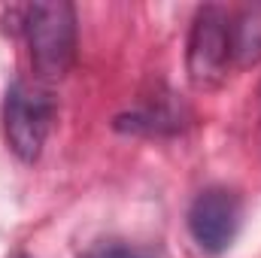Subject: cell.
Here are the masks:
<instances>
[{"label": "cell", "instance_id": "6da1fadb", "mask_svg": "<svg viewBox=\"0 0 261 258\" xmlns=\"http://www.w3.org/2000/svg\"><path fill=\"white\" fill-rule=\"evenodd\" d=\"M18 12V28L28 40L31 64L40 79H64L76 61V9L67 0L31 3Z\"/></svg>", "mask_w": 261, "mask_h": 258}, {"label": "cell", "instance_id": "7a4b0ae2", "mask_svg": "<svg viewBox=\"0 0 261 258\" xmlns=\"http://www.w3.org/2000/svg\"><path fill=\"white\" fill-rule=\"evenodd\" d=\"M3 137L21 161H37L55 122V97L43 82L18 79L3 94Z\"/></svg>", "mask_w": 261, "mask_h": 258}, {"label": "cell", "instance_id": "3957f363", "mask_svg": "<svg viewBox=\"0 0 261 258\" xmlns=\"http://www.w3.org/2000/svg\"><path fill=\"white\" fill-rule=\"evenodd\" d=\"M231 64H234V58H231V15L222 6L197 9L192 31H189V46H186L189 82L200 91L219 88L228 79Z\"/></svg>", "mask_w": 261, "mask_h": 258}, {"label": "cell", "instance_id": "277c9868", "mask_svg": "<svg viewBox=\"0 0 261 258\" xmlns=\"http://www.w3.org/2000/svg\"><path fill=\"white\" fill-rule=\"evenodd\" d=\"M243 222V203L231 189L213 186L203 189L189 207V234L206 255H222L240 231Z\"/></svg>", "mask_w": 261, "mask_h": 258}, {"label": "cell", "instance_id": "5b68a950", "mask_svg": "<svg viewBox=\"0 0 261 258\" xmlns=\"http://www.w3.org/2000/svg\"><path fill=\"white\" fill-rule=\"evenodd\" d=\"M231 58L237 67L261 61V3L240 9L231 18Z\"/></svg>", "mask_w": 261, "mask_h": 258}, {"label": "cell", "instance_id": "8992f818", "mask_svg": "<svg viewBox=\"0 0 261 258\" xmlns=\"http://www.w3.org/2000/svg\"><path fill=\"white\" fill-rule=\"evenodd\" d=\"M116 128L130 131V134H176L182 128V113L167 104H149L128 116H119Z\"/></svg>", "mask_w": 261, "mask_h": 258}, {"label": "cell", "instance_id": "52a82bcc", "mask_svg": "<svg viewBox=\"0 0 261 258\" xmlns=\"http://www.w3.org/2000/svg\"><path fill=\"white\" fill-rule=\"evenodd\" d=\"M79 258H152V252H146L140 246H128V243H97V246L85 249Z\"/></svg>", "mask_w": 261, "mask_h": 258}]
</instances>
